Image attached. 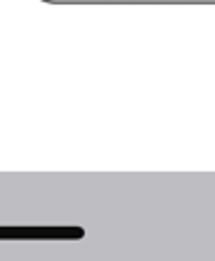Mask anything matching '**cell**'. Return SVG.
I'll return each instance as SVG.
<instances>
[{
    "label": "cell",
    "instance_id": "6da1fadb",
    "mask_svg": "<svg viewBox=\"0 0 215 261\" xmlns=\"http://www.w3.org/2000/svg\"><path fill=\"white\" fill-rule=\"evenodd\" d=\"M80 227H0V239H83Z\"/></svg>",
    "mask_w": 215,
    "mask_h": 261
}]
</instances>
